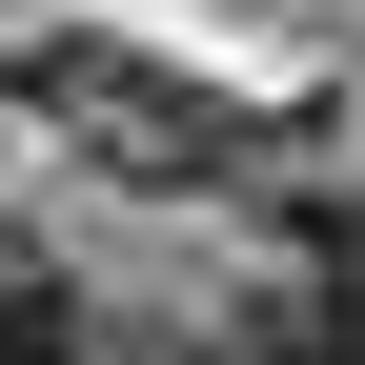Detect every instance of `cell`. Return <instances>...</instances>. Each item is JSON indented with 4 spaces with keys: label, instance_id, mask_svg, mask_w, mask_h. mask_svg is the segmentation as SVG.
Wrapping results in <instances>:
<instances>
[{
    "label": "cell",
    "instance_id": "cell-3",
    "mask_svg": "<svg viewBox=\"0 0 365 365\" xmlns=\"http://www.w3.org/2000/svg\"><path fill=\"white\" fill-rule=\"evenodd\" d=\"M325 284H365V182H345V203H325Z\"/></svg>",
    "mask_w": 365,
    "mask_h": 365
},
{
    "label": "cell",
    "instance_id": "cell-4",
    "mask_svg": "<svg viewBox=\"0 0 365 365\" xmlns=\"http://www.w3.org/2000/svg\"><path fill=\"white\" fill-rule=\"evenodd\" d=\"M122 365H244V345H122Z\"/></svg>",
    "mask_w": 365,
    "mask_h": 365
},
{
    "label": "cell",
    "instance_id": "cell-2",
    "mask_svg": "<svg viewBox=\"0 0 365 365\" xmlns=\"http://www.w3.org/2000/svg\"><path fill=\"white\" fill-rule=\"evenodd\" d=\"M244 365H365V284H325V264H304V304H284Z\"/></svg>",
    "mask_w": 365,
    "mask_h": 365
},
{
    "label": "cell",
    "instance_id": "cell-1",
    "mask_svg": "<svg viewBox=\"0 0 365 365\" xmlns=\"http://www.w3.org/2000/svg\"><path fill=\"white\" fill-rule=\"evenodd\" d=\"M0 365H81V304H61V264H21V244H0Z\"/></svg>",
    "mask_w": 365,
    "mask_h": 365
}]
</instances>
